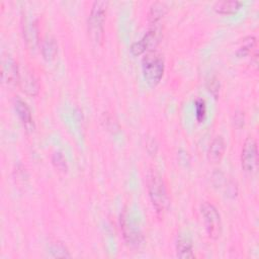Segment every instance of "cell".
I'll use <instances>...</instances> for the list:
<instances>
[{
  "instance_id": "cell-3",
  "label": "cell",
  "mask_w": 259,
  "mask_h": 259,
  "mask_svg": "<svg viewBox=\"0 0 259 259\" xmlns=\"http://www.w3.org/2000/svg\"><path fill=\"white\" fill-rule=\"evenodd\" d=\"M142 69L147 83L151 86H155L163 77L165 70L164 61L158 54L149 53L143 59Z\"/></svg>"
},
{
  "instance_id": "cell-17",
  "label": "cell",
  "mask_w": 259,
  "mask_h": 259,
  "mask_svg": "<svg viewBox=\"0 0 259 259\" xmlns=\"http://www.w3.org/2000/svg\"><path fill=\"white\" fill-rule=\"evenodd\" d=\"M255 48H256V37L253 35H250V36H247L243 40L242 45L237 50L236 54L239 57H245V56L249 55L250 53H252L253 50H256Z\"/></svg>"
},
{
  "instance_id": "cell-1",
  "label": "cell",
  "mask_w": 259,
  "mask_h": 259,
  "mask_svg": "<svg viewBox=\"0 0 259 259\" xmlns=\"http://www.w3.org/2000/svg\"><path fill=\"white\" fill-rule=\"evenodd\" d=\"M146 184L150 200L156 213L159 217H163L168 210L170 199L162 176L155 169H151L147 173Z\"/></svg>"
},
{
  "instance_id": "cell-14",
  "label": "cell",
  "mask_w": 259,
  "mask_h": 259,
  "mask_svg": "<svg viewBox=\"0 0 259 259\" xmlns=\"http://www.w3.org/2000/svg\"><path fill=\"white\" fill-rule=\"evenodd\" d=\"M168 8L164 2H155L151 5L148 12V20L151 25H158L159 21L167 13Z\"/></svg>"
},
{
  "instance_id": "cell-21",
  "label": "cell",
  "mask_w": 259,
  "mask_h": 259,
  "mask_svg": "<svg viewBox=\"0 0 259 259\" xmlns=\"http://www.w3.org/2000/svg\"><path fill=\"white\" fill-rule=\"evenodd\" d=\"M220 87H221L220 82H219V80L215 77H210L209 79H207V81H206V89L215 98H218V96H219Z\"/></svg>"
},
{
  "instance_id": "cell-2",
  "label": "cell",
  "mask_w": 259,
  "mask_h": 259,
  "mask_svg": "<svg viewBox=\"0 0 259 259\" xmlns=\"http://www.w3.org/2000/svg\"><path fill=\"white\" fill-rule=\"evenodd\" d=\"M107 1H94L91 5L90 13L88 16L87 29L88 35L92 42L100 45L103 39L104 21L106 16Z\"/></svg>"
},
{
  "instance_id": "cell-5",
  "label": "cell",
  "mask_w": 259,
  "mask_h": 259,
  "mask_svg": "<svg viewBox=\"0 0 259 259\" xmlns=\"http://www.w3.org/2000/svg\"><path fill=\"white\" fill-rule=\"evenodd\" d=\"M162 36V31L160 26L152 25V27L146 32V34L138 41L132 44L130 51L133 56H140L145 52H150L154 50L159 44Z\"/></svg>"
},
{
  "instance_id": "cell-15",
  "label": "cell",
  "mask_w": 259,
  "mask_h": 259,
  "mask_svg": "<svg viewBox=\"0 0 259 259\" xmlns=\"http://www.w3.org/2000/svg\"><path fill=\"white\" fill-rule=\"evenodd\" d=\"M40 50L41 55L46 61L54 60L56 55L58 54V45L56 39L51 35H47L41 41Z\"/></svg>"
},
{
  "instance_id": "cell-7",
  "label": "cell",
  "mask_w": 259,
  "mask_h": 259,
  "mask_svg": "<svg viewBox=\"0 0 259 259\" xmlns=\"http://www.w3.org/2000/svg\"><path fill=\"white\" fill-rule=\"evenodd\" d=\"M120 229L122 236L128 245L136 247L142 243L143 236L141 231L125 212L120 215Z\"/></svg>"
},
{
  "instance_id": "cell-8",
  "label": "cell",
  "mask_w": 259,
  "mask_h": 259,
  "mask_svg": "<svg viewBox=\"0 0 259 259\" xmlns=\"http://www.w3.org/2000/svg\"><path fill=\"white\" fill-rule=\"evenodd\" d=\"M19 77V66L11 57L2 59L1 66V78L4 84L7 86H15L18 84Z\"/></svg>"
},
{
  "instance_id": "cell-10",
  "label": "cell",
  "mask_w": 259,
  "mask_h": 259,
  "mask_svg": "<svg viewBox=\"0 0 259 259\" xmlns=\"http://www.w3.org/2000/svg\"><path fill=\"white\" fill-rule=\"evenodd\" d=\"M14 108H15V111H16L21 123L23 124V126L27 131H33L34 122H33L31 111H30L28 105L26 104V102H24L20 98H16L14 100Z\"/></svg>"
},
{
  "instance_id": "cell-9",
  "label": "cell",
  "mask_w": 259,
  "mask_h": 259,
  "mask_svg": "<svg viewBox=\"0 0 259 259\" xmlns=\"http://www.w3.org/2000/svg\"><path fill=\"white\" fill-rule=\"evenodd\" d=\"M20 89L30 96H35L38 94L39 85L34 77V75L25 67H19V77L18 84Z\"/></svg>"
},
{
  "instance_id": "cell-11",
  "label": "cell",
  "mask_w": 259,
  "mask_h": 259,
  "mask_svg": "<svg viewBox=\"0 0 259 259\" xmlns=\"http://www.w3.org/2000/svg\"><path fill=\"white\" fill-rule=\"evenodd\" d=\"M23 38L30 50L35 49L38 44V29L34 20H25L22 24Z\"/></svg>"
},
{
  "instance_id": "cell-4",
  "label": "cell",
  "mask_w": 259,
  "mask_h": 259,
  "mask_svg": "<svg viewBox=\"0 0 259 259\" xmlns=\"http://www.w3.org/2000/svg\"><path fill=\"white\" fill-rule=\"evenodd\" d=\"M200 213L208 237L217 240L222 233V220L218 208L211 202L204 201L200 204Z\"/></svg>"
},
{
  "instance_id": "cell-6",
  "label": "cell",
  "mask_w": 259,
  "mask_h": 259,
  "mask_svg": "<svg viewBox=\"0 0 259 259\" xmlns=\"http://www.w3.org/2000/svg\"><path fill=\"white\" fill-rule=\"evenodd\" d=\"M258 162V148L257 142L253 137H248L241 152V165L245 172L251 173L255 171Z\"/></svg>"
},
{
  "instance_id": "cell-12",
  "label": "cell",
  "mask_w": 259,
  "mask_h": 259,
  "mask_svg": "<svg viewBox=\"0 0 259 259\" xmlns=\"http://www.w3.org/2000/svg\"><path fill=\"white\" fill-rule=\"evenodd\" d=\"M226 150L225 140L222 136H217L212 139L207 150V158L212 163H218L222 160Z\"/></svg>"
},
{
  "instance_id": "cell-19",
  "label": "cell",
  "mask_w": 259,
  "mask_h": 259,
  "mask_svg": "<svg viewBox=\"0 0 259 259\" xmlns=\"http://www.w3.org/2000/svg\"><path fill=\"white\" fill-rule=\"evenodd\" d=\"M194 106H195V116L197 121L201 122L206 115V105L203 99L201 98H197L194 102Z\"/></svg>"
},
{
  "instance_id": "cell-18",
  "label": "cell",
  "mask_w": 259,
  "mask_h": 259,
  "mask_svg": "<svg viewBox=\"0 0 259 259\" xmlns=\"http://www.w3.org/2000/svg\"><path fill=\"white\" fill-rule=\"evenodd\" d=\"M50 253L53 257L57 258H69L71 257L67 248L61 243H54L50 246Z\"/></svg>"
},
{
  "instance_id": "cell-20",
  "label": "cell",
  "mask_w": 259,
  "mask_h": 259,
  "mask_svg": "<svg viewBox=\"0 0 259 259\" xmlns=\"http://www.w3.org/2000/svg\"><path fill=\"white\" fill-rule=\"evenodd\" d=\"M52 162L54 164V166L59 170V171H62V172H66L67 169H68V166H67V162H66V159L65 157L60 153V152H55L52 156Z\"/></svg>"
},
{
  "instance_id": "cell-13",
  "label": "cell",
  "mask_w": 259,
  "mask_h": 259,
  "mask_svg": "<svg viewBox=\"0 0 259 259\" xmlns=\"http://www.w3.org/2000/svg\"><path fill=\"white\" fill-rule=\"evenodd\" d=\"M176 254L179 258L182 259H188L193 258V247L191 241L184 236H178L176 240Z\"/></svg>"
},
{
  "instance_id": "cell-16",
  "label": "cell",
  "mask_w": 259,
  "mask_h": 259,
  "mask_svg": "<svg viewBox=\"0 0 259 259\" xmlns=\"http://www.w3.org/2000/svg\"><path fill=\"white\" fill-rule=\"evenodd\" d=\"M242 2L238 0H224L218 1L213 5L214 11L221 14H232L240 9Z\"/></svg>"
}]
</instances>
